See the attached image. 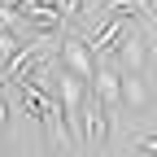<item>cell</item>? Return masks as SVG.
Instances as JSON below:
<instances>
[{"mask_svg":"<svg viewBox=\"0 0 157 157\" xmlns=\"http://www.w3.org/2000/svg\"><path fill=\"white\" fill-rule=\"evenodd\" d=\"M61 66H66L70 74H78L83 83L92 78V70H96V52L87 48L83 35H66V39H61Z\"/></svg>","mask_w":157,"mask_h":157,"instance_id":"obj_1","label":"cell"},{"mask_svg":"<svg viewBox=\"0 0 157 157\" xmlns=\"http://www.w3.org/2000/svg\"><path fill=\"white\" fill-rule=\"evenodd\" d=\"M127 31H131V17H127V13H105V22L96 26L92 35H83V39H87V48H92V52H109Z\"/></svg>","mask_w":157,"mask_h":157,"instance_id":"obj_2","label":"cell"},{"mask_svg":"<svg viewBox=\"0 0 157 157\" xmlns=\"http://www.w3.org/2000/svg\"><path fill=\"white\" fill-rule=\"evenodd\" d=\"M109 52H113V66H118V70H144V39L135 35V26L118 39Z\"/></svg>","mask_w":157,"mask_h":157,"instance_id":"obj_3","label":"cell"},{"mask_svg":"<svg viewBox=\"0 0 157 157\" xmlns=\"http://www.w3.org/2000/svg\"><path fill=\"white\" fill-rule=\"evenodd\" d=\"M87 83H92V96H96L101 105L118 109V66H96Z\"/></svg>","mask_w":157,"mask_h":157,"instance_id":"obj_4","label":"cell"},{"mask_svg":"<svg viewBox=\"0 0 157 157\" xmlns=\"http://www.w3.org/2000/svg\"><path fill=\"white\" fill-rule=\"evenodd\" d=\"M148 101V87H144V74L140 70H118V105H131V109H140Z\"/></svg>","mask_w":157,"mask_h":157,"instance_id":"obj_5","label":"cell"},{"mask_svg":"<svg viewBox=\"0 0 157 157\" xmlns=\"http://www.w3.org/2000/svg\"><path fill=\"white\" fill-rule=\"evenodd\" d=\"M17 22L35 26L39 35H57V31H61V13H57V5H39V0H35V5H31L22 17H17Z\"/></svg>","mask_w":157,"mask_h":157,"instance_id":"obj_6","label":"cell"},{"mask_svg":"<svg viewBox=\"0 0 157 157\" xmlns=\"http://www.w3.org/2000/svg\"><path fill=\"white\" fill-rule=\"evenodd\" d=\"M105 13H127V17H140L144 26H153V0H105Z\"/></svg>","mask_w":157,"mask_h":157,"instance_id":"obj_7","label":"cell"},{"mask_svg":"<svg viewBox=\"0 0 157 157\" xmlns=\"http://www.w3.org/2000/svg\"><path fill=\"white\" fill-rule=\"evenodd\" d=\"M31 5H35V0H0V17H5L9 26H17V17H22Z\"/></svg>","mask_w":157,"mask_h":157,"instance_id":"obj_8","label":"cell"},{"mask_svg":"<svg viewBox=\"0 0 157 157\" xmlns=\"http://www.w3.org/2000/svg\"><path fill=\"white\" fill-rule=\"evenodd\" d=\"M13 48H17V31L5 22V17H0V57H9Z\"/></svg>","mask_w":157,"mask_h":157,"instance_id":"obj_9","label":"cell"},{"mask_svg":"<svg viewBox=\"0 0 157 157\" xmlns=\"http://www.w3.org/2000/svg\"><path fill=\"white\" fill-rule=\"evenodd\" d=\"M57 13H61V22H74L83 13V0H57Z\"/></svg>","mask_w":157,"mask_h":157,"instance_id":"obj_10","label":"cell"},{"mask_svg":"<svg viewBox=\"0 0 157 157\" xmlns=\"http://www.w3.org/2000/svg\"><path fill=\"white\" fill-rule=\"evenodd\" d=\"M157 153V135H140L135 140V157H153Z\"/></svg>","mask_w":157,"mask_h":157,"instance_id":"obj_11","label":"cell"},{"mask_svg":"<svg viewBox=\"0 0 157 157\" xmlns=\"http://www.w3.org/2000/svg\"><path fill=\"white\" fill-rule=\"evenodd\" d=\"M5 122H9V101L0 96V127H5Z\"/></svg>","mask_w":157,"mask_h":157,"instance_id":"obj_12","label":"cell"},{"mask_svg":"<svg viewBox=\"0 0 157 157\" xmlns=\"http://www.w3.org/2000/svg\"><path fill=\"white\" fill-rule=\"evenodd\" d=\"M39 5H57V0H39Z\"/></svg>","mask_w":157,"mask_h":157,"instance_id":"obj_13","label":"cell"}]
</instances>
